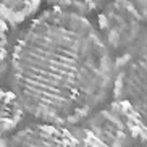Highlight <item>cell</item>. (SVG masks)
<instances>
[{"label": "cell", "instance_id": "obj_8", "mask_svg": "<svg viewBox=\"0 0 147 147\" xmlns=\"http://www.w3.org/2000/svg\"><path fill=\"white\" fill-rule=\"evenodd\" d=\"M107 2H110V0H49V3H52L53 7L74 10V11L84 15L99 8V7H104Z\"/></svg>", "mask_w": 147, "mask_h": 147}, {"label": "cell", "instance_id": "obj_7", "mask_svg": "<svg viewBox=\"0 0 147 147\" xmlns=\"http://www.w3.org/2000/svg\"><path fill=\"white\" fill-rule=\"evenodd\" d=\"M40 0H0V11L10 24H20L37 11Z\"/></svg>", "mask_w": 147, "mask_h": 147}, {"label": "cell", "instance_id": "obj_4", "mask_svg": "<svg viewBox=\"0 0 147 147\" xmlns=\"http://www.w3.org/2000/svg\"><path fill=\"white\" fill-rule=\"evenodd\" d=\"M0 147H97L84 126L36 125L18 131L11 138L0 141Z\"/></svg>", "mask_w": 147, "mask_h": 147}, {"label": "cell", "instance_id": "obj_2", "mask_svg": "<svg viewBox=\"0 0 147 147\" xmlns=\"http://www.w3.org/2000/svg\"><path fill=\"white\" fill-rule=\"evenodd\" d=\"M113 99L131 136L147 144V37H139L118 63Z\"/></svg>", "mask_w": 147, "mask_h": 147}, {"label": "cell", "instance_id": "obj_5", "mask_svg": "<svg viewBox=\"0 0 147 147\" xmlns=\"http://www.w3.org/2000/svg\"><path fill=\"white\" fill-rule=\"evenodd\" d=\"M84 128L89 131L97 147H123L128 134H131L123 115L115 105L108 110L97 112L89 118Z\"/></svg>", "mask_w": 147, "mask_h": 147}, {"label": "cell", "instance_id": "obj_9", "mask_svg": "<svg viewBox=\"0 0 147 147\" xmlns=\"http://www.w3.org/2000/svg\"><path fill=\"white\" fill-rule=\"evenodd\" d=\"M8 36H7V20L0 11V78L8 66Z\"/></svg>", "mask_w": 147, "mask_h": 147}, {"label": "cell", "instance_id": "obj_3", "mask_svg": "<svg viewBox=\"0 0 147 147\" xmlns=\"http://www.w3.org/2000/svg\"><path fill=\"white\" fill-rule=\"evenodd\" d=\"M144 24L146 20L133 0H110L99 16V31L110 49H129L138 42Z\"/></svg>", "mask_w": 147, "mask_h": 147}, {"label": "cell", "instance_id": "obj_1", "mask_svg": "<svg viewBox=\"0 0 147 147\" xmlns=\"http://www.w3.org/2000/svg\"><path fill=\"white\" fill-rule=\"evenodd\" d=\"M110 47L84 13L53 7L26 26L11 50V86L26 113L71 126L105 100L115 81Z\"/></svg>", "mask_w": 147, "mask_h": 147}, {"label": "cell", "instance_id": "obj_6", "mask_svg": "<svg viewBox=\"0 0 147 147\" xmlns=\"http://www.w3.org/2000/svg\"><path fill=\"white\" fill-rule=\"evenodd\" d=\"M24 107L15 91L0 89V136L13 131L24 117Z\"/></svg>", "mask_w": 147, "mask_h": 147}, {"label": "cell", "instance_id": "obj_10", "mask_svg": "<svg viewBox=\"0 0 147 147\" xmlns=\"http://www.w3.org/2000/svg\"><path fill=\"white\" fill-rule=\"evenodd\" d=\"M133 3L138 7V10L141 11L142 18L146 20V23H147V0H133Z\"/></svg>", "mask_w": 147, "mask_h": 147}]
</instances>
